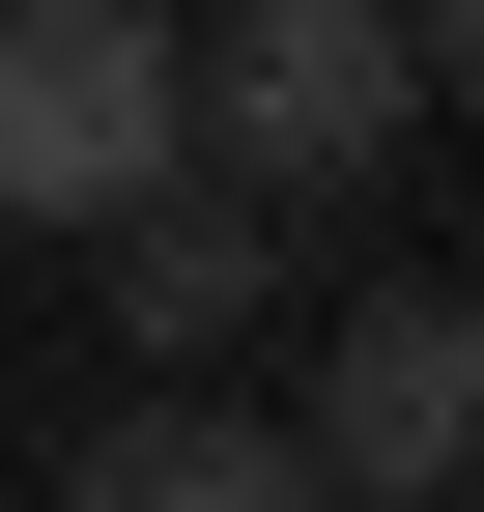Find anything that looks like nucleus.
<instances>
[{
    "mask_svg": "<svg viewBox=\"0 0 484 512\" xmlns=\"http://www.w3.org/2000/svg\"><path fill=\"white\" fill-rule=\"evenodd\" d=\"M399 114H428L399 0H200V29H171V171L257 200V228H342L399 171Z\"/></svg>",
    "mask_w": 484,
    "mask_h": 512,
    "instance_id": "1",
    "label": "nucleus"
},
{
    "mask_svg": "<svg viewBox=\"0 0 484 512\" xmlns=\"http://www.w3.org/2000/svg\"><path fill=\"white\" fill-rule=\"evenodd\" d=\"M285 456H314V512H456L484 484V285H371L314 342V399H257Z\"/></svg>",
    "mask_w": 484,
    "mask_h": 512,
    "instance_id": "2",
    "label": "nucleus"
},
{
    "mask_svg": "<svg viewBox=\"0 0 484 512\" xmlns=\"http://www.w3.org/2000/svg\"><path fill=\"white\" fill-rule=\"evenodd\" d=\"M171 200V0H0V228Z\"/></svg>",
    "mask_w": 484,
    "mask_h": 512,
    "instance_id": "3",
    "label": "nucleus"
},
{
    "mask_svg": "<svg viewBox=\"0 0 484 512\" xmlns=\"http://www.w3.org/2000/svg\"><path fill=\"white\" fill-rule=\"evenodd\" d=\"M86 256H114V370H228V342L285 313V228H257V200H200V171H171V200H114Z\"/></svg>",
    "mask_w": 484,
    "mask_h": 512,
    "instance_id": "4",
    "label": "nucleus"
},
{
    "mask_svg": "<svg viewBox=\"0 0 484 512\" xmlns=\"http://www.w3.org/2000/svg\"><path fill=\"white\" fill-rule=\"evenodd\" d=\"M57 512H314V456H285L257 399H114L86 456H57Z\"/></svg>",
    "mask_w": 484,
    "mask_h": 512,
    "instance_id": "5",
    "label": "nucleus"
},
{
    "mask_svg": "<svg viewBox=\"0 0 484 512\" xmlns=\"http://www.w3.org/2000/svg\"><path fill=\"white\" fill-rule=\"evenodd\" d=\"M399 57H428V86H484V0H399Z\"/></svg>",
    "mask_w": 484,
    "mask_h": 512,
    "instance_id": "6",
    "label": "nucleus"
},
{
    "mask_svg": "<svg viewBox=\"0 0 484 512\" xmlns=\"http://www.w3.org/2000/svg\"><path fill=\"white\" fill-rule=\"evenodd\" d=\"M456 512H484V484H456Z\"/></svg>",
    "mask_w": 484,
    "mask_h": 512,
    "instance_id": "7",
    "label": "nucleus"
}]
</instances>
